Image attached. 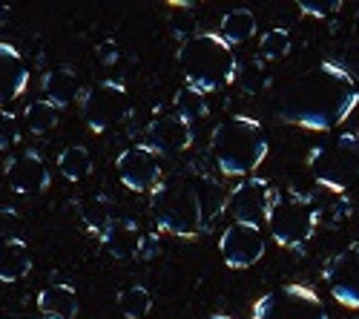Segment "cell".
Returning <instances> with one entry per match:
<instances>
[{"label": "cell", "instance_id": "obj_9", "mask_svg": "<svg viewBox=\"0 0 359 319\" xmlns=\"http://www.w3.org/2000/svg\"><path fill=\"white\" fill-rule=\"evenodd\" d=\"M115 172H118V182L133 193H153L164 179L161 158L153 150H147L144 144H135V147L118 153Z\"/></svg>", "mask_w": 359, "mask_h": 319}, {"label": "cell", "instance_id": "obj_7", "mask_svg": "<svg viewBox=\"0 0 359 319\" xmlns=\"http://www.w3.org/2000/svg\"><path fill=\"white\" fill-rule=\"evenodd\" d=\"M133 115L130 93L118 81H98L81 98V118L93 133H107Z\"/></svg>", "mask_w": 359, "mask_h": 319}, {"label": "cell", "instance_id": "obj_15", "mask_svg": "<svg viewBox=\"0 0 359 319\" xmlns=\"http://www.w3.org/2000/svg\"><path fill=\"white\" fill-rule=\"evenodd\" d=\"M26 86H29V67L23 61L20 49L0 41V107L20 98L26 93Z\"/></svg>", "mask_w": 359, "mask_h": 319}, {"label": "cell", "instance_id": "obj_33", "mask_svg": "<svg viewBox=\"0 0 359 319\" xmlns=\"http://www.w3.org/2000/svg\"><path fill=\"white\" fill-rule=\"evenodd\" d=\"M41 319H43V316H41Z\"/></svg>", "mask_w": 359, "mask_h": 319}, {"label": "cell", "instance_id": "obj_25", "mask_svg": "<svg viewBox=\"0 0 359 319\" xmlns=\"http://www.w3.org/2000/svg\"><path fill=\"white\" fill-rule=\"evenodd\" d=\"M293 38L287 29H267V32L259 38V61H282V57L290 52Z\"/></svg>", "mask_w": 359, "mask_h": 319}, {"label": "cell", "instance_id": "obj_20", "mask_svg": "<svg viewBox=\"0 0 359 319\" xmlns=\"http://www.w3.org/2000/svg\"><path fill=\"white\" fill-rule=\"evenodd\" d=\"M219 35L230 43V46H238V43H248L253 41L256 35V15L250 9H233L222 18V29Z\"/></svg>", "mask_w": 359, "mask_h": 319}, {"label": "cell", "instance_id": "obj_4", "mask_svg": "<svg viewBox=\"0 0 359 319\" xmlns=\"http://www.w3.org/2000/svg\"><path fill=\"white\" fill-rule=\"evenodd\" d=\"M210 156L227 179H250L267 158L264 127L248 115H227L210 135Z\"/></svg>", "mask_w": 359, "mask_h": 319}, {"label": "cell", "instance_id": "obj_24", "mask_svg": "<svg viewBox=\"0 0 359 319\" xmlns=\"http://www.w3.org/2000/svg\"><path fill=\"white\" fill-rule=\"evenodd\" d=\"M57 118H61V112H57V107L52 101H46V98L32 101L26 107V112H23V121H26L29 133H35V135L52 133L57 127Z\"/></svg>", "mask_w": 359, "mask_h": 319}, {"label": "cell", "instance_id": "obj_14", "mask_svg": "<svg viewBox=\"0 0 359 319\" xmlns=\"http://www.w3.org/2000/svg\"><path fill=\"white\" fill-rule=\"evenodd\" d=\"M6 184L20 193V196H35V193H43L49 184H52V172H49V164L43 161L41 153L35 150H26L20 156H9L6 167Z\"/></svg>", "mask_w": 359, "mask_h": 319}, {"label": "cell", "instance_id": "obj_31", "mask_svg": "<svg viewBox=\"0 0 359 319\" xmlns=\"http://www.w3.org/2000/svg\"><path fill=\"white\" fill-rule=\"evenodd\" d=\"M158 253H161V242H158V236H156V233H144L135 259H144V262H149V259H156Z\"/></svg>", "mask_w": 359, "mask_h": 319}, {"label": "cell", "instance_id": "obj_11", "mask_svg": "<svg viewBox=\"0 0 359 319\" xmlns=\"http://www.w3.org/2000/svg\"><path fill=\"white\" fill-rule=\"evenodd\" d=\"M264 247H267V239L259 224L233 222V224H227V230L219 239V253L224 259V265L233 271L253 268L264 256Z\"/></svg>", "mask_w": 359, "mask_h": 319}, {"label": "cell", "instance_id": "obj_16", "mask_svg": "<svg viewBox=\"0 0 359 319\" xmlns=\"http://www.w3.org/2000/svg\"><path fill=\"white\" fill-rule=\"evenodd\" d=\"M141 236L144 233L135 219H112L101 233V245L112 259H135Z\"/></svg>", "mask_w": 359, "mask_h": 319}, {"label": "cell", "instance_id": "obj_3", "mask_svg": "<svg viewBox=\"0 0 359 319\" xmlns=\"http://www.w3.org/2000/svg\"><path fill=\"white\" fill-rule=\"evenodd\" d=\"M175 64L184 83L198 93H216L230 86L238 75V61L233 46L219 32H193L175 52Z\"/></svg>", "mask_w": 359, "mask_h": 319}, {"label": "cell", "instance_id": "obj_21", "mask_svg": "<svg viewBox=\"0 0 359 319\" xmlns=\"http://www.w3.org/2000/svg\"><path fill=\"white\" fill-rule=\"evenodd\" d=\"M115 305L124 319H144L149 311H153V294H149L144 285H127L118 291Z\"/></svg>", "mask_w": 359, "mask_h": 319}, {"label": "cell", "instance_id": "obj_22", "mask_svg": "<svg viewBox=\"0 0 359 319\" xmlns=\"http://www.w3.org/2000/svg\"><path fill=\"white\" fill-rule=\"evenodd\" d=\"M172 109H175V115L182 121H187V124H193V121H201L207 112H210V107H207V95L204 93H198V90H193V86H182V90H175V95H172Z\"/></svg>", "mask_w": 359, "mask_h": 319}, {"label": "cell", "instance_id": "obj_29", "mask_svg": "<svg viewBox=\"0 0 359 319\" xmlns=\"http://www.w3.org/2000/svg\"><path fill=\"white\" fill-rule=\"evenodd\" d=\"M18 141H20V121H18V115L9 112V109H0V153L12 150Z\"/></svg>", "mask_w": 359, "mask_h": 319}, {"label": "cell", "instance_id": "obj_12", "mask_svg": "<svg viewBox=\"0 0 359 319\" xmlns=\"http://www.w3.org/2000/svg\"><path fill=\"white\" fill-rule=\"evenodd\" d=\"M322 276L339 305L359 308V242H351L337 256L327 259Z\"/></svg>", "mask_w": 359, "mask_h": 319}, {"label": "cell", "instance_id": "obj_2", "mask_svg": "<svg viewBox=\"0 0 359 319\" xmlns=\"http://www.w3.org/2000/svg\"><path fill=\"white\" fill-rule=\"evenodd\" d=\"M149 213L170 236L193 239L207 227V187L187 172H170L149 193Z\"/></svg>", "mask_w": 359, "mask_h": 319}, {"label": "cell", "instance_id": "obj_6", "mask_svg": "<svg viewBox=\"0 0 359 319\" xmlns=\"http://www.w3.org/2000/svg\"><path fill=\"white\" fill-rule=\"evenodd\" d=\"M316 227H319V216L311 205V198L299 193L276 196L273 210L267 216V230H271V239L279 247L287 250L305 247L316 236Z\"/></svg>", "mask_w": 359, "mask_h": 319}, {"label": "cell", "instance_id": "obj_26", "mask_svg": "<svg viewBox=\"0 0 359 319\" xmlns=\"http://www.w3.org/2000/svg\"><path fill=\"white\" fill-rule=\"evenodd\" d=\"M81 219L89 230L95 233H104V227L112 222V205L109 198H86L81 201Z\"/></svg>", "mask_w": 359, "mask_h": 319}, {"label": "cell", "instance_id": "obj_5", "mask_svg": "<svg viewBox=\"0 0 359 319\" xmlns=\"http://www.w3.org/2000/svg\"><path fill=\"white\" fill-rule=\"evenodd\" d=\"M308 164L313 179L327 190L345 193L359 187V133H337L325 138L311 150Z\"/></svg>", "mask_w": 359, "mask_h": 319}, {"label": "cell", "instance_id": "obj_18", "mask_svg": "<svg viewBox=\"0 0 359 319\" xmlns=\"http://www.w3.org/2000/svg\"><path fill=\"white\" fill-rule=\"evenodd\" d=\"M41 86H43L46 101H52L57 109L69 107L78 98V93H81V81H78V72L72 67H55V69H49L43 75Z\"/></svg>", "mask_w": 359, "mask_h": 319}, {"label": "cell", "instance_id": "obj_19", "mask_svg": "<svg viewBox=\"0 0 359 319\" xmlns=\"http://www.w3.org/2000/svg\"><path fill=\"white\" fill-rule=\"evenodd\" d=\"M32 271V250L23 239H0V282H20Z\"/></svg>", "mask_w": 359, "mask_h": 319}, {"label": "cell", "instance_id": "obj_1", "mask_svg": "<svg viewBox=\"0 0 359 319\" xmlns=\"http://www.w3.org/2000/svg\"><path fill=\"white\" fill-rule=\"evenodd\" d=\"M356 104L359 86L353 75L337 61H322L296 75L276 95V115L285 124L325 133L348 121Z\"/></svg>", "mask_w": 359, "mask_h": 319}, {"label": "cell", "instance_id": "obj_13", "mask_svg": "<svg viewBox=\"0 0 359 319\" xmlns=\"http://www.w3.org/2000/svg\"><path fill=\"white\" fill-rule=\"evenodd\" d=\"M141 135H144V147L153 150L158 158L161 156H178L193 144V127L178 118L175 112L153 118L144 127Z\"/></svg>", "mask_w": 359, "mask_h": 319}, {"label": "cell", "instance_id": "obj_23", "mask_svg": "<svg viewBox=\"0 0 359 319\" xmlns=\"http://www.w3.org/2000/svg\"><path fill=\"white\" fill-rule=\"evenodd\" d=\"M57 170H61L67 182H81L93 172V156L81 144H72V147L61 150V156H57Z\"/></svg>", "mask_w": 359, "mask_h": 319}, {"label": "cell", "instance_id": "obj_32", "mask_svg": "<svg viewBox=\"0 0 359 319\" xmlns=\"http://www.w3.org/2000/svg\"><path fill=\"white\" fill-rule=\"evenodd\" d=\"M201 319H233V316H227V313H207V316H201Z\"/></svg>", "mask_w": 359, "mask_h": 319}, {"label": "cell", "instance_id": "obj_28", "mask_svg": "<svg viewBox=\"0 0 359 319\" xmlns=\"http://www.w3.org/2000/svg\"><path fill=\"white\" fill-rule=\"evenodd\" d=\"M296 9L302 12L305 18H316L325 20L342 9V0H296Z\"/></svg>", "mask_w": 359, "mask_h": 319}, {"label": "cell", "instance_id": "obj_30", "mask_svg": "<svg viewBox=\"0 0 359 319\" xmlns=\"http://www.w3.org/2000/svg\"><path fill=\"white\" fill-rule=\"evenodd\" d=\"M95 57L101 67H115L118 57H121V46H118V41H101L95 46Z\"/></svg>", "mask_w": 359, "mask_h": 319}, {"label": "cell", "instance_id": "obj_10", "mask_svg": "<svg viewBox=\"0 0 359 319\" xmlns=\"http://www.w3.org/2000/svg\"><path fill=\"white\" fill-rule=\"evenodd\" d=\"M276 193L264 179H242L227 196V213L233 216V222L242 224H262L267 222L273 210Z\"/></svg>", "mask_w": 359, "mask_h": 319}, {"label": "cell", "instance_id": "obj_27", "mask_svg": "<svg viewBox=\"0 0 359 319\" xmlns=\"http://www.w3.org/2000/svg\"><path fill=\"white\" fill-rule=\"evenodd\" d=\"M236 81H238V86L248 93V95H256V93H262L267 83H271V75H267V69H264V64L259 61H250V64H245V67H238V75H236Z\"/></svg>", "mask_w": 359, "mask_h": 319}, {"label": "cell", "instance_id": "obj_8", "mask_svg": "<svg viewBox=\"0 0 359 319\" xmlns=\"http://www.w3.org/2000/svg\"><path fill=\"white\" fill-rule=\"evenodd\" d=\"M250 319H331L319 299V294L308 285H282L276 291L256 299Z\"/></svg>", "mask_w": 359, "mask_h": 319}, {"label": "cell", "instance_id": "obj_17", "mask_svg": "<svg viewBox=\"0 0 359 319\" xmlns=\"http://www.w3.org/2000/svg\"><path fill=\"white\" fill-rule=\"evenodd\" d=\"M38 311L43 319H75L81 311V299L72 285H49L38 294Z\"/></svg>", "mask_w": 359, "mask_h": 319}]
</instances>
